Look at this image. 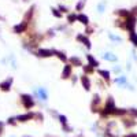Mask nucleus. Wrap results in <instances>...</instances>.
I'll list each match as a JSON object with an SVG mask.
<instances>
[{
  "mask_svg": "<svg viewBox=\"0 0 137 137\" xmlns=\"http://www.w3.org/2000/svg\"><path fill=\"white\" fill-rule=\"evenodd\" d=\"M22 99H23V103H25V106H26V108H30V107H33V100L30 96H27V95H23L22 96Z\"/></svg>",
  "mask_w": 137,
  "mask_h": 137,
  "instance_id": "f257e3e1",
  "label": "nucleus"
},
{
  "mask_svg": "<svg viewBox=\"0 0 137 137\" xmlns=\"http://www.w3.org/2000/svg\"><path fill=\"white\" fill-rule=\"evenodd\" d=\"M33 117H34V115H33L32 112H30V114H26V115H19V117H18L16 119L19 121V122H26L27 119H32Z\"/></svg>",
  "mask_w": 137,
  "mask_h": 137,
  "instance_id": "f03ea898",
  "label": "nucleus"
},
{
  "mask_svg": "<svg viewBox=\"0 0 137 137\" xmlns=\"http://www.w3.org/2000/svg\"><path fill=\"white\" fill-rule=\"evenodd\" d=\"M38 54L41 55V56H51V51H48V49H40Z\"/></svg>",
  "mask_w": 137,
  "mask_h": 137,
  "instance_id": "7ed1b4c3",
  "label": "nucleus"
},
{
  "mask_svg": "<svg viewBox=\"0 0 137 137\" xmlns=\"http://www.w3.org/2000/svg\"><path fill=\"white\" fill-rule=\"evenodd\" d=\"M82 84H84V86H85V89H89V81H88L86 77H82Z\"/></svg>",
  "mask_w": 137,
  "mask_h": 137,
  "instance_id": "20e7f679",
  "label": "nucleus"
},
{
  "mask_svg": "<svg viewBox=\"0 0 137 137\" xmlns=\"http://www.w3.org/2000/svg\"><path fill=\"white\" fill-rule=\"evenodd\" d=\"M10 84H11V80H8L7 82H4V84H1V88H3L4 91H8V89H10Z\"/></svg>",
  "mask_w": 137,
  "mask_h": 137,
  "instance_id": "39448f33",
  "label": "nucleus"
},
{
  "mask_svg": "<svg viewBox=\"0 0 137 137\" xmlns=\"http://www.w3.org/2000/svg\"><path fill=\"white\" fill-rule=\"evenodd\" d=\"M70 74V66H66L65 71H63V78H67V76Z\"/></svg>",
  "mask_w": 137,
  "mask_h": 137,
  "instance_id": "423d86ee",
  "label": "nucleus"
},
{
  "mask_svg": "<svg viewBox=\"0 0 137 137\" xmlns=\"http://www.w3.org/2000/svg\"><path fill=\"white\" fill-rule=\"evenodd\" d=\"M78 40H81V41H84L86 47H91V43H89V41H88V40H86L85 37H82V36H78Z\"/></svg>",
  "mask_w": 137,
  "mask_h": 137,
  "instance_id": "0eeeda50",
  "label": "nucleus"
},
{
  "mask_svg": "<svg viewBox=\"0 0 137 137\" xmlns=\"http://www.w3.org/2000/svg\"><path fill=\"white\" fill-rule=\"evenodd\" d=\"M77 18H78V19H80V21H81L82 23H88V18H86L85 15H78Z\"/></svg>",
  "mask_w": 137,
  "mask_h": 137,
  "instance_id": "6e6552de",
  "label": "nucleus"
},
{
  "mask_svg": "<svg viewBox=\"0 0 137 137\" xmlns=\"http://www.w3.org/2000/svg\"><path fill=\"white\" fill-rule=\"evenodd\" d=\"M88 60H89V62H91V63H92L93 66H97V62H96V60L93 59V58L91 56V55H88Z\"/></svg>",
  "mask_w": 137,
  "mask_h": 137,
  "instance_id": "1a4fd4ad",
  "label": "nucleus"
},
{
  "mask_svg": "<svg viewBox=\"0 0 137 137\" xmlns=\"http://www.w3.org/2000/svg\"><path fill=\"white\" fill-rule=\"evenodd\" d=\"M59 119H60V122L63 123V126H65L66 123H67V119H66V117H63V115H60V117H59Z\"/></svg>",
  "mask_w": 137,
  "mask_h": 137,
  "instance_id": "9d476101",
  "label": "nucleus"
},
{
  "mask_svg": "<svg viewBox=\"0 0 137 137\" xmlns=\"http://www.w3.org/2000/svg\"><path fill=\"white\" fill-rule=\"evenodd\" d=\"M22 29H25V25H19V26H15V32H16V33H19Z\"/></svg>",
  "mask_w": 137,
  "mask_h": 137,
  "instance_id": "9b49d317",
  "label": "nucleus"
},
{
  "mask_svg": "<svg viewBox=\"0 0 137 137\" xmlns=\"http://www.w3.org/2000/svg\"><path fill=\"white\" fill-rule=\"evenodd\" d=\"M71 62H73V63H76V65H78V66L81 65V62L77 59V58H73V59H71Z\"/></svg>",
  "mask_w": 137,
  "mask_h": 137,
  "instance_id": "f8f14e48",
  "label": "nucleus"
},
{
  "mask_svg": "<svg viewBox=\"0 0 137 137\" xmlns=\"http://www.w3.org/2000/svg\"><path fill=\"white\" fill-rule=\"evenodd\" d=\"M100 74L104 76V78H108V73H107V71H100Z\"/></svg>",
  "mask_w": 137,
  "mask_h": 137,
  "instance_id": "ddd939ff",
  "label": "nucleus"
},
{
  "mask_svg": "<svg viewBox=\"0 0 137 137\" xmlns=\"http://www.w3.org/2000/svg\"><path fill=\"white\" fill-rule=\"evenodd\" d=\"M54 15H56V16H60V14H59V12H56V10H54Z\"/></svg>",
  "mask_w": 137,
  "mask_h": 137,
  "instance_id": "4468645a",
  "label": "nucleus"
},
{
  "mask_svg": "<svg viewBox=\"0 0 137 137\" xmlns=\"http://www.w3.org/2000/svg\"><path fill=\"white\" fill-rule=\"evenodd\" d=\"M0 129H3V122H0Z\"/></svg>",
  "mask_w": 137,
  "mask_h": 137,
  "instance_id": "2eb2a0df",
  "label": "nucleus"
}]
</instances>
